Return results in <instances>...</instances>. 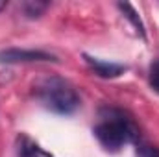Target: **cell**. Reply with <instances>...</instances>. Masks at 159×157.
I'll use <instances>...</instances> for the list:
<instances>
[{
    "mask_svg": "<svg viewBox=\"0 0 159 157\" xmlns=\"http://www.w3.org/2000/svg\"><path fill=\"white\" fill-rule=\"evenodd\" d=\"M93 133L109 152H119L126 144L137 142L139 139V128L131 115L113 105H106L98 111V122L94 124Z\"/></svg>",
    "mask_w": 159,
    "mask_h": 157,
    "instance_id": "cell-1",
    "label": "cell"
},
{
    "mask_svg": "<svg viewBox=\"0 0 159 157\" xmlns=\"http://www.w3.org/2000/svg\"><path fill=\"white\" fill-rule=\"evenodd\" d=\"M35 96L48 111L56 115H72L80 107L76 87L65 78L50 76L35 83Z\"/></svg>",
    "mask_w": 159,
    "mask_h": 157,
    "instance_id": "cell-2",
    "label": "cell"
},
{
    "mask_svg": "<svg viewBox=\"0 0 159 157\" xmlns=\"http://www.w3.org/2000/svg\"><path fill=\"white\" fill-rule=\"evenodd\" d=\"M41 61H57V57L44 50L32 48H2L0 65H19V63H41Z\"/></svg>",
    "mask_w": 159,
    "mask_h": 157,
    "instance_id": "cell-3",
    "label": "cell"
},
{
    "mask_svg": "<svg viewBox=\"0 0 159 157\" xmlns=\"http://www.w3.org/2000/svg\"><path fill=\"white\" fill-rule=\"evenodd\" d=\"M83 59L87 63V67L100 78L104 79H113L122 76L128 69L120 63H113V61H104V59H98V57H93L89 54H83Z\"/></svg>",
    "mask_w": 159,
    "mask_h": 157,
    "instance_id": "cell-4",
    "label": "cell"
},
{
    "mask_svg": "<svg viewBox=\"0 0 159 157\" xmlns=\"http://www.w3.org/2000/svg\"><path fill=\"white\" fill-rule=\"evenodd\" d=\"M17 155L19 157H52L48 152H44L39 144H35L26 135H20L17 139Z\"/></svg>",
    "mask_w": 159,
    "mask_h": 157,
    "instance_id": "cell-5",
    "label": "cell"
},
{
    "mask_svg": "<svg viewBox=\"0 0 159 157\" xmlns=\"http://www.w3.org/2000/svg\"><path fill=\"white\" fill-rule=\"evenodd\" d=\"M117 7L124 13V17L131 22V26H133V30L137 32V35H139L141 39H146V28H144V22L141 20V17H139V13L135 11V7H133L131 4H128V2H120V4H117Z\"/></svg>",
    "mask_w": 159,
    "mask_h": 157,
    "instance_id": "cell-6",
    "label": "cell"
},
{
    "mask_svg": "<svg viewBox=\"0 0 159 157\" xmlns=\"http://www.w3.org/2000/svg\"><path fill=\"white\" fill-rule=\"evenodd\" d=\"M20 7H22L24 17H28V19H37V17H41V15L50 7V4H48V2H41V0H26V2L20 4Z\"/></svg>",
    "mask_w": 159,
    "mask_h": 157,
    "instance_id": "cell-7",
    "label": "cell"
},
{
    "mask_svg": "<svg viewBox=\"0 0 159 157\" xmlns=\"http://www.w3.org/2000/svg\"><path fill=\"white\" fill-rule=\"evenodd\" d=\"M137 157H159V148L150 144H139L137 146Z\"/></svg>",
    "mask_w": 159,
    "mask_h": 157,
    "instance_id": "cell-8",
    "label": "cell"
},
{
    "mask_svg": "<svg viewBox=\"0 0 159 157\" xmlns=\"http://www.w3.org/2000/svg\"><path fill=\"white\" fill-rule=\"evenodd\" d=\"M150 85L154 91L159 92V59L150 67Z\"/></svg>",
    "mask_w": 159,
    "mask_h": 157,
    "instance_id": "cell-9",
    "label": "cell"
},
{
    "mask_svg": "<svg viewBox=\"0 0 159 157\" xmlns=\"http://www.w3.org/2000/svg\"><path fill=\"white\" fill-rule=\"evenodd\" d=\"M6 6H7V2H4V0H0V11H2V9H4Z\"/></svg>",
    "mask_w": 159,
    "mask_h": 157,
    "instance_id": "cell-10",
    "label": "cell"
}]
</instances>
